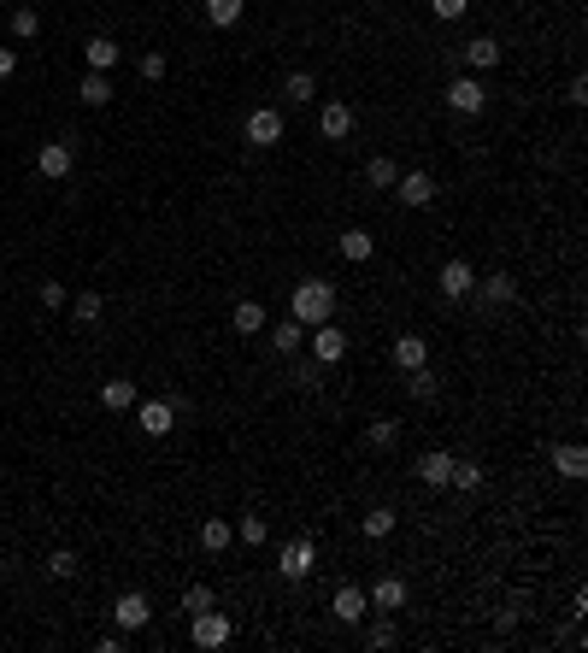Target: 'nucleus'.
Returning <instances> with one entry per match:
<instances>
[{"mask_svg": "<svg viewBox=\"0 0 588 653\" xmlns=\"http://www.w3.org/2000/svg\"><path fill=\"white\" fill-rule=\"evenodd\" d=\"M330 313H336V289L323 283V277H307V283H294V300H289V318H300V324H330Z\"/></svg>", "mask_w": 588, "mask_h": 653, "instance_id": "1", "label": "nucleus"}, {"mask_svg": "<svg viewBox=\"0 0 588 653\" xmlns=\"http://www.w3.org/2000/svg\"><path fill=\"white\" fill-rule=\"evenodd\" d=\"M277 571H282V577H289V582H307L312 571H318V541H312V536L289 541V548H282V554H277Z\"/></svg>", "mask_w": 588, "mask_h": 653, "instance_id": "2", "label": "nucleus"}, {"mask_svg": "<svg viewBox=\"0 0 588 653\" xmlns=\"http://www.w3.org/2000/svg\"><path fill=\"white\" fill-rule=\"evenodd\" d=\"M448 106L459 118H476L483 106H489V88L476 83V77H453V83H448Z\"/></svg>", "mask_w": 588, "mask_h": 653, "instance_id": "3", "label": "nucleus"}, {"mask_svg": "<svg viewBox=\"0 0 588 653\" xmlns=\"http://www.w3.org/2000/svg\"><path fill=\"white\" fill-rule=\"evenodd\" d=\"M113 618H118V630H124V636H136V630H147L154 607H147V595H141V589H130V595H118Z\"/></svg>", "mask_w": 588, "mask_h": 653, "instance_id": "4", "label": "nucleus"}, {"mask_svg": "<svg viewBox=\"0 0 588 653\" xmlns=\"http://www.w3.org/2000/svg\"><path fill=\"white\" fill-rule=\"evenodd\" d=\"M241 130H248L253 147H277L282 142V113H277V106H259V113H248V124H241Z\"/></svg>", "mask_w": 588, "mask_h": 653, "instance_id": "5", "label": "nucleus"}, {"mask_svg": "<svg viewBox=\"0 0 588 653\" xmlns=\"http://www.w3.org/2000/svg\"><path fill=\"white\" fill-rule=\"evenodd\" d=\"M71 142H42L36 147V177H47V183H59V177H71Z\"/></svg>", "mask_w": 588, "mask_h": 653, "instance_id": "6", "label": "nucleus"}, {"mask_svg": "<svg viewBox=\"0 0 588 653\" xmlns=\"http://www.w3.org/2000/svg\"><path fill=\"white\" fill-rule=\"evenodd\" d=\"M236 636V624H230L224 612H195V648H224V641Z\"/></svg>", "mask_w": 588, "mask_h": 653, "instance_id": "7", "label": "nucleus"}, {"mask_svg": "<svg viewBox=\"0 0 588 653\" xmlns=\"http://www.w3.org/2000/svg\"><path fill=\"white\" fill-rule=\"evenodd\" d=\"M318 130H323V142H348V136H353V106L323 100V106H318Z\"/></svg>", "mask_w": 588, "mask_h": 653, "instance_id": "8", "label": "nucleus"}, {"mask_svg": "<svg viewBox=\"0 0 588 653\" xmlns=\"http://www.w3.org/2000/svg\"><path fill=\"white\" fill-rule=\"evenodd\" d=\"M312 359H318V365H341V359H348V336L330 330V324H312Z\"/></svg>", "mask_w": 588, "mask_h": 653, "instance_id": "9", "label": "nucleus"}, {"mask_svg": "<svg viewBox=\"0 0 588 653\" xmlns=\"http://www.w3.org/2000/svg\"><path fill=\"white\" fill-rule=\"evenodd\" d=\"M394 195H400V206H430L435 200V177L430 171H407V177H394Z\"/></svg>", "mask_w": 588, "mask_h": 653, "instance_id": "10", "label": "nucleus"}, {"mask_svg": "<svg viewBox=\"0 0 588 653\" xmlns=\"http://www.w3.org/2000/svg\"><path fill=\"white\" fill-rule=\"evenodd\" d=\"M330 612H336L341 624H365L371 600H365V589H359V582H341V589H336V600H330Z\"/></svg>", "mask_w": 588, "mask_h": 653, "instance_id": "11", "label": "nucleus"}, {"mask_svg": "<svg viewBox=\"0 0 588 653\" xmlns=\"http://www.w3.org/2000/svg\"><path fill=\"white\" fill-rule=\"evenodd\" d=\"M435 283H441V295H448V300H465L476 289V271L465 265V259H448V265L435 271Z\"/></svg>", "mask_w": 588, "mask_h": 653, "instance_id": "12", "label": "nucleus"}, {"mask_svg": "<svg viewBox=\"0 0 588 653\" xmlns=\"http://www.w3.org/2000/svg\"><path fill=\"white\" fill-rule=\"evenodd\" d=\"M418 483L424 489H448V477H453V454H441V448H430V454H418Z\"/></svg>", "mask_w": 588, "mask_h": 653, "instance_id": "13", "label": "nucleus"}, {"mask_svg": "<svg viewBox=\"0 0 588 653\" xmlns=\"http://www.w3.org/2000/svg\"><path fill=\"white\" fill-rule=\"evenodd\" d=\"M136 424H141V436H171V430H177V406H171V400H147V406L136 412Z\"/></svg>", "mask_w": 588, "mask_h": 653, "instance_id": "14", "label": "nucleus"}, {"mask_svg": "<svg viewBox=\"0 0 588 653\" xmlns=\"http://www.w3.org/2000/svg\"><path fill=\"white\" fill-rule=\"evenodd\" d=\"M394 365H400V371H418V365H430V341H424L418 330L394 336Z\"/></svg>", "mask_w": 588, "mask_h": 653, "instance_id": "15", "label": "nucleus"}, {"mask_svg": "<svg viewBox=\"0 0 588 653\" xmlns=\"http://www.w3.org/2000/svg\"><path fill=\"white\" fill-rule=\"evenodd\" d=\"M471 295L483 300V306H512V295H518V283H512V277H506V271H500V277H483V283H476Z\"/></svg>", "mask_w": 588, "mask_h": 653, "instance_id": "16", "label": "nucleus"}, {"mask_svg": "<svg viewBox=\"0 0 588 653\" xmlns=\"http://www.w3.org/2000/svg\"><path fill=\"white\" fill-rule=\"evenodd\" d=\"M365 600H371V612H400V607H407V582H400V577H382Z\"/></svg>", "mask_w": 588, "mask_h": 653, "instance_id": "17", "label": "nucleus"}, {"mask_svg": "<svg viewBox=\"0 0 588 653\" xmlns=\"http://www.w3.org/2000/svg\"><path fill=\"white\" fill-rule=\"evenodd\" d=\"M553 471L576 483V477L588 471V454H583V441H559V448H553Z\"/></svg>", "mask_w": 588, "mask_h": 653, "instance_id": "18", "label": "nucleus"}, {"mask_svg": "<svg viewBox=\"0 0 588 653\" xmlns=\"http://www.w3.org/2000/svg\"><path fill=\"white\" fill-rule=\"evenodd\" d=\"M271 347H277V354H300V347H307V324H300V318L271 324Z\"/></svg>", "mask_w": 588, "mask_h": 653, "instance_id": "19", "label": "nucleus"}, {"mask_svg": "<svg viewBox=\"0 0 588 653\" xmlns=\"http://www.w3.org/2000/svg\"><path fill=\"white\" fill-rule=\"evenodd\" d=\"M118 54H124V47H118L113 36H95V42L83 47V59H88V71H113V65H118Z\"/></svg>", "mask_w": 588, "mask_h": 653, "instance_id": "20", "label": "nucleus"}, {"mask_svg": "<svg viewBox=\"0 0 588 653\" xmlns=\"http://www.w3.org/2000/svg\"><path fill=\"white\" fill-rule=\"evenodd\" d=\"M230 330H236V336H259V330H265V306H259V300H241L236 313H230Z\"/></svg>", "mask_w": 588, "mask_h": 653, "instance_id": "21", "label": "nucleus"}, {"mask_svg": "<svg viewBox=\"0 0 588 653\" xmlns=\"http://www.w3.org/2000/svg\"><path fill=\"white\" fill-rule=\"evenodd\" d=\"M230 541H236V524H230V518H206V524H200V548H206V554H224Z\"/></svg>", "mask_w": 588, "mask_h": 653, "instance_id": "22", "label": "nucleus"}, {"mask_svg": "<svg viewBox=\"0 0 588 653\" xmlns=\"http://www.w3.org/2000/svg\"><path fill=\"white\" fill-rule=\"evenodd\" d=\"M483 477H489V471L476 465V459H453V477H448V489H459V495H476V489H483Z\"/></svg>", "mask_w": 588, "mask_h": 653, "instance_id": "23", "label": "nucleus"}, {"mask_svg": "<svg viewBox=\"0 0 588 653\" xmlns=\"http://www.w3.org/2000/svg\"><path fill=\"white\" fill-rule=\"evenodd\" d=\"M282 100H294V106H312V100H318V77H312V71H289Z\"/></svg>", "mask_w": 588, "mask_h": 653, "instance_id": "24", "label": "nucleus"}, {"mask_svg": "<svg viewBox=\"0 0 588 653\" xmlns=\"http://www.w3.org/2000/svg\"><path fill=\"white\" fill-rule=\"evenodd\" d=\"M394 524H400V512H394V506H371V512H365V536H371V541L394 536Z\"/></svg>", "mask_w": 588, "mask_h": 653, "instance_id": "25", "label": "nucleus"}, {"mask_svg": "<svg viewBox=\"0 0 588 653\" xmlns=\"http://www.w3.org/2000/svg\"><path fill=\"white\" fill-rule=\"evenodd\" d=\"M100 400H106L113 412H130V406H136V383H130V377H113V383L100 389Z\"/></svg>", "mask_w": 588, "mask_h": 653, "instance_id": "26", "label": "nucleus"}, {"mask_svg": "<svg viewBox=\"0 0 588 653\" xmlns=\"http://www.w3.org/2000/svg\"><path fill=\"white\" fill-rule=\"evenodd\" d=\"M465 59H471L476 71H489V65H500V42H494V36H476V42L465 47Z\"/></svg>", "mask_w": 588, "mask_h": 653, "instance_id": "27", "label": "nucleus"}, {"mask_svg": "<svg viewBox=\"0 0 588 653\" xmlns=\"http://www.w3.org/2000/svg\"><path fill=\"white\" fill-rule=\"evenodd\" d=\"M394 177H400V165H394V159H365V183L371 188H394Z\"/></svg>", "mask_w": 588, "mask_h": 653, "instance_id": "28", "label": "nucleus"}, {"mask_svg": "<svg viewBox=\"0 0 588 653\" xmlns=\"http://www.w3.org/2000/svg\"><path fill=\"white\" fill-rule=\"evenodd\" d=\"M377 254V242H371V236H365V230H348V236H341V259H353V265H365V259Z\"/></svg>", "mask_w": 588, "mask_h": 653, "instance_id": "29", "label": "nucleus"}, {"mask_svg": "<svg viewBox=\"0 0 588 653\" xmlns=\"http://www.w3.org/2000/svg\"><path fill=\"white\" fill-rule=\"evenodd\" d=\"M71 313H77V324H100V313H106V300H100L95 289H83V295L71 300Z\"/></svg>", "mask_w": 588, "mask_h": 653, "instance_id": "30", "label": "nucleus"}, {"mask_svg": "<svg viewBox=\"0 0 588 653\" xmlns=\"http://www.w3.org/2000/svg\"><path fill=\"white\" fill-rule=\"evenodd\" d=\"M113 100V83H106V71H88L83 77V106H106Z\"/></svg>", "mask_w": 588, "mask_h": 653, "instance_id": "31", "label": "nucleus"}, {"mask_svg": "<svg viewBox=\"0 0 588 653\" xmlns=\"http://www.w3.org/2000/svg\"><path fill=\"white\" fill-rule=\"evenodd\" d=\"M407 389H412V400H435V389H441V383H435L430 365H418V371H407Z\"/></svg>", "mask_w": 588, "mask_h": 653, "instance_id": "32", "label": "nucleus"}, {"mask_svg": "<svg viewBox=\"0 0 588 653\" xmlns=\"http://www.w3.org/2000/svg\"><path fill=\"white\" fill-rule=\"evenodd\" d=\"M206 18L218 29H230V24H241V0H206Z\"/></svg>", "mask_w": 588, "mask_h": 653, "instance_id": "33", "label": "nucleus"}, {"mask_svg": "<svg viewBox=\"0 0 588 653\" xmlns=\"http://www.w3.org/2000/svg\"><path fill=\"white\" fill-rule=\"evenodd\" d=\"M36 29H42V18H36V6H18V13H13V36H18V42H29Z\"/></svg>", "mask_w": 588, "mask_h": 653, "instance_id": "34", "label": "nucleus"}, {"mask_svg": "<svg viewBox=\"0 0 588 653\" xmlns=\"http://www.w3.org/2000/svg\"><path fill=\"white\" fill-rule=\"evenodd\" d=\"M400 441V418H377L371 424V448H394Z\"/></svg>", "mask_w": 588, "mask_h": 653, "instance_id": "35", "label": "nucleus"}, {"mask_svg": "<svg viewBox=\"0 0 588 653\" xmlns=\"http://www.w3.org/2000/svg\"><path fill=\"white\" fill-rule=\"evenodd\" d=\"M236 536H241V541H253V548H265V536H271V530H265V518H253V512H248V518L236 524Z\"/></svg>", "mask_w": 588, "mask_h": 653, "instance_id": "36", "label": "nucleus"}, {"mask_svg": "<svg viewBox=\"0 0 588 653\" xmlns=\"http://www.w3.org/2000/svg\"><path fill=\"white\" fill-rule=\"evenodd\" d=\"M47 571H54V577H77V554H71V548H54V554H47Z\"/></svg>", "mask_w": 588, "mask_h": 653, "instance_id": "37", "label": "nucleus"}, {"mask_svg": "<svg viewBox=\"0 0 588 653\" xmlns=\"http://www.w3.org/2000/svg\"><path fill=\"white\" fill-rule=\"evenodd\" d=\"M206 607H212V589H206V582L182 589V612H206Z\"/></svg>", "mask_w": 588, "mask_h": 653, "instance_id": "38", "label": "nucleus"}, {"mask_svg": "<svg viewBox=\"0 0 588 653\" xmlns=\"http://www.w3.org/2000/svg\"><path fill=\"white\" fill-rule=\"evenodd\" d=\"M318 371H323L318 359H307V365H294V389H318V383H323Z\"/></svg>", "mask_w": 588, "mask_h": 653, "instance_id": "39", "label": "nucleus"}, {"mask_svg": "<svg viewBox=\"0 0 588 653\" xmlns=\"http://www.w3.org/2000/svg\"><path fill=\"white\" fill-rule=\"evenodd\" d=\"M430 13L435 18H465V13H471V0H430Z\"/></svg>", "mask_w": 588, "mask_h": 653, "instance_id": "40", "label": "nucleus"}, {"mask_svg": "<svg viewBox=\"0 0 588 653\" xmlns=\"http://www.w3.org/2000/svg\"><path fill=\"white\" fill-rule=\"evenodd\" d=\"M141 77L159 83V77H165V54H141Z\"/></svg>", "mask_w": 588, "mask_h": 653, "instance_id": "41", "label": "nucleus"}, {"mask_svg": "<svg viewBox=\"0 0 588 653\" xmlns=\"http://www.w3.org/2000/svg\"><path fill=\"white\" fill-rule=\"evenodd\" d=\"M365 641H371V648H394V624H389V618L371 624V636H365Z\"/></svg>", "mask_w": 588, "mask_h": 653, "instance_id": "42", "label": "nucleus"}, {"mask_svg": "<svg viewBox=\"0 0 588 653\" xmlns=\"http://www.w3.org/2000/svg\"><path fill=\"white\" fill-rule=\"evenodd\" d=\"M65 300H71L65 283H42V306H65Z\"/></svg>", "mask_w": 588, "mask_h": 653, "instance_id": "43", "label": "nucleus"}, {"mask_svg": "<svg viewBox=\"0 0 588 653\" xmlns=\"http://www.w3.org/2000/svg\"><path fill=\"white\" fill-rule=\"evenodd\" d=\"M13 71H18V54H13V47H0V83H6Z\"/></svg>", "mask_w": 588, "mask_h": 653, "instance_id": "44", "label": "nucleus"}]
</instances>
